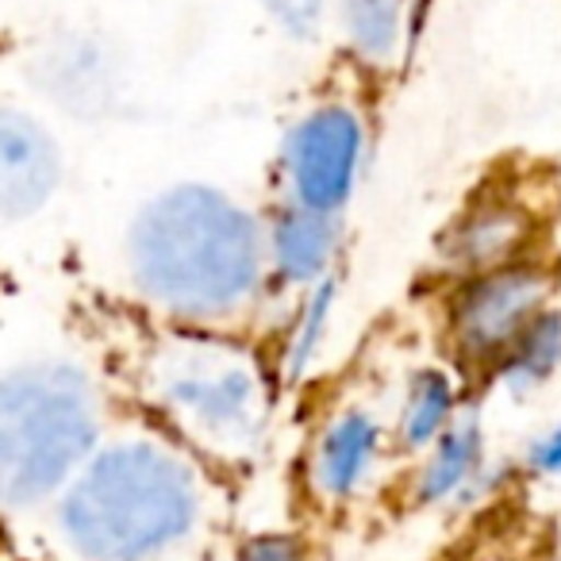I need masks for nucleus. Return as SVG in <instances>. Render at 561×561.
<instances>
[{"label":"nucleus","mask_w":561,"mask_h":561,"mask_svg":"<svg viewBox=\"0 0 561 561\" xmlns=\"http://www.w3.org/2000/svg\"><path fill=\"white\" fill-rule=\"evenodd\" d=\"M385 458V427L369 408H339L312 446V489L323 504H346L377 477Z\"/></svg>","instance_id":"obj_11"},{"label":"nucleus","mask_w":561,"mask_h":561,"mask_svg":"<svg viewBox=\"0 0 561 561\" xmlns=\"http://www.w3.org/2000/svg\"><path fill=\"white\" fill-rule=\"evenodd\" d=\"M32 81L55 108L78 119H96L116 108L124 93V62L104 35L62 32L35 50Z\"/></svg>","instance_id":"obj_8"},{"label":"nucleus","mask_w":561,"mask_h":561,"mask_svg":"<svg viewBox=\"0 0 561 561\" xmlns=\"http://www.w3.org/2000/svg\"><path fill=\"white\" fill-rule=\"evenodd\" d=\"M496 489V466L489 458V435L473 408L458 415L427 450L412 473V504L469 507Z\"/></svg>","instance_id":"obj_10"},{"label":"nucleus","mask_w":561,"mask_h":561,"mask_svg":"<svg viewBox=\"0 0 561 561\" xmlns=\"http://www.w3.org/2000/svg\"><path fill=\"white\" fill-rule=\"evenodd\" d=\"M523 469H527L535 481H561V423H550L546 431L527 438Z\"/></svg>","instance_id":"obj_18"},{"label":"nucleus","mask_w":561,"mask_h":561,"mask_svg":"<svg viewBox=\"0 0 561 561\" xmlns=\"http://www.w3.org/2000/svg\"><path fill=\"white\" fill-rule=\"evenodd\" d=\"M62 147L39 116L0 104V219L27 224L62 188Z\"/></svg>","instance_id":"obj_9"},{"label":"nucleus","mask_w":561,"mask_h":561,"mask_svg":"<svg viewBox=\"0 0 561 561\" xmlns=\"http://www.w3.org/2000/svg\"><path fill=\"white\" fill-rule=\"evenodd\" d=\"M366 173V124L351 104H320L285 135L280 178L285 201L343 216Z\"/></svg>","instance_id":"obj_6"},{"label":"nucleus","mask_w":561,"mask_h":561,"mask_svg":"<svg viewBox=\"0 0 561 561\" xmlns=\"http://www.w3.org/2000/svg\"><path fill=\"white\" fill-rule=\"evenodd\" d=\"M561 374V308H546L484 377H492L500 392L512 400H527L542 392Z\"/></svg>","instance_id":"obj_14"},{"label":"nucleus","mask_w":561,"mask_h":561,"mask_svg":"<svg viewBox=\"0 0 561 561\" xmlns=\"http://www.w3.org/2000/svg\"><path fill=\"white\" fill-rule=\"evenodd\" d=\"M208 484L178 438L124 435L89 454L55 500V530L78 561H170L201 530Z\"/></svg>","instance_id":"obj_2"},{"label":"nucleus","mask_w":561,"mask_h":561,"mask_svg":"<svg viewBox=\"0 0 561 561\" xmlns=\"http://www.w3.org/2000/svg\"><path fill=\"white\" fill-rule=\"evenodd\" d=\"M127 273L165 320L224 328L254 308L270 280L265 224L224 188L181 181L135 211Z\"/></svg>","instance_id":"obj_1"},{"label":"nucleus","mask_w":561,"mask_h":561,"mask_svg":"<svg viewBox=\"0 0 561 561\" xmlns=\"http://www.w3.org/2000/svg\"><path fill=\"white\" fill-rule=\"evenodd\" d=\"M139 385L185 450L219 466L257 458L273 423V385L250 346L219 328L173 323L150 339Z\"/></svg>","instance_id":"obj_3"},{"label":"nucleus","mask_w":561,"mask_h":561,"mask_svg":"<svg viewBox=\"0 0 561 561\" xmlns=\"http://www.w3.org/2000/svg\"><path fill=\"white\" fill-rule=\"evenodd\" d=\"M461 408L458 377L443 366H423L408 377L404 397H400L397 412V443L408 454H423L446 427H450Z\"/></svg>","instance_id":"obj_13"},{"label":"nucleus","mask_w":561,"mask_h":561,"mask_svg":"<svg viewBox=\"0 0 561 561\" xmlns=\"http://www.w3.org/2000/svg\"><path fill=\"white\" fill-rule=\"evenodd\" d=\"M101 435L104 400L85 366L32 358L0 369V512L62 496Z\"/></svg>","instance_id":"obj_4"},{"label":"nucleus","mask_w":561,"mask_h":561,"mask_svg":"<svg viewBox=\"0 0 561 561\" xmlns=\"http://www.w3.org/2000/svg\"><path fill=\"white\" fill-rule=\"evenodd\" d=\"M542 211L512 185H492L469 196L466 208L443 227L435 247V270L446 280H466L500 265L538 257Z\"/></svg>","instance_id":"obj_7"},{"label":"nucleus","mask_w":561,"mask_h":561,"mask_svg":"<svg viewBox=\"0 0 561 561\" xmlns=\"http://www.w3.org/2000/svg\"><path fill=\"white\" fill-rule=\"evenodd\" d=\"M265 12L280 24V32L293 39H316L328 16V0H262Z\"/></svg>","instance_id":"obj_17"},{"label":"nucleus","mask_w":561,"mask_h":561,"mask_svg":"<svg viewBox=\"0 0 561 561\" xmlns=\"http://www.w3.org/2000/svg\"><path fill=\"white\" fill-rule=\"evenodd\" d=\"M343 216L300 208L285 201L265 224V262H270V280L285 289H312L323 277L335 273L339 242H343Z\"/></svg>","instance_id":"obj_12"},{"label":"nucleus","mask_w":561,"mask_h":561,"mask_svg":"<svg viewBox=\"0 0 561 561\" xmlns=\"http://www.w3.org/2000/svg\"><path fill=\"white\" fill-rule=\"evenodd\" d=\"M351 47L366 62H389L404 35V0H339Z\"/></svg>","instance_id":"obj_16"},{"label":"nucleus","mask_w":561,"mask_h":561,"mask_svg":"<svg viewBox=\"0 0 561 561\" xmlns=\"http://www.w3.org/2000/svg\"><path fill=\"white\" fill-rule=\"evenodd\" d=\"M553 270L542 257L500 265L477 277L454 280L446 297L443 331L454 362L477 374H489L500 354L553 308Z\"/></svg>","instance_id":"obj_5"},{"label":"nucleus","mask_w":561,"mask_h":561,"mask_svg":"<svg viewBox=\"0 0 561 561\" xmlns=\"http://www.w3.org/2000/svg\"><path fill=\"white\" fill-rule=\"evenodd\" d=\"M335 308H339V277H323L320 285L300 293L297 312L289 320V335H285V377L289 381H305L312 374V366L320 362L323 346H328L331 323H335Z\"/></svg>","instance_id":"obj_15"},{"label":"nucleus","mask_w":561,"mask_h":561,"mask_svg":"<svg viewBox=\"0 0 561 561\" xmlns=\"http://www.w3.org/2000/svg\"><path fill=\"white\" fill-rule=\"evenodd\" d=\"M234 561H305V546L289 530H257L239 546Z\"/></svg>","instance_id":"obj_19"}]
</instances>
